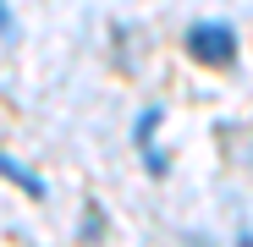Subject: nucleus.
I'll return each mask as SVG.
<instances>
[{"label":"nucleus","instance_id":"f257e3e1","mask_svg":"<svg viewBox=\"0 0 253 247\" xmlns=\"http://www.w3.org/2000/svg\"><path fill=\"white\" fill-rule=\"evenodd\" d=\"M187 50L204 66H231L237 61V33H231V22H193L187 28Z\"/></svg>","mask_w":253,"mask_h":247},{"label":"nucleus","instance_id":"f03ea898","mask_svg":"<svg viewBox=\"0 0 253 247\" xmlns=\"http://www.w3.org/2000/svg\"><path fill=\"white\" fill-rule=\"evenodd\" d=\"M0 176H6L17 192H28V198H44V181H39V176L28 171V165H22V159H11L6 148H0Z\"/></svg>","mask_w":253,"mask_h":247},{"label":"nucleus","instance_id":"7ed1b4c3","mask_svg":"<svg viewBox=\"0 0 253 247\" xmlns=\"http://www.w3.org/2000/svg\"><path fill=\"white\" fill-rule=\"evenodd\" d=\"M0 38H17V17L6 11V0H0Z\"/></svg>","mask_w":253,"mask_h":247}]
</instances>
